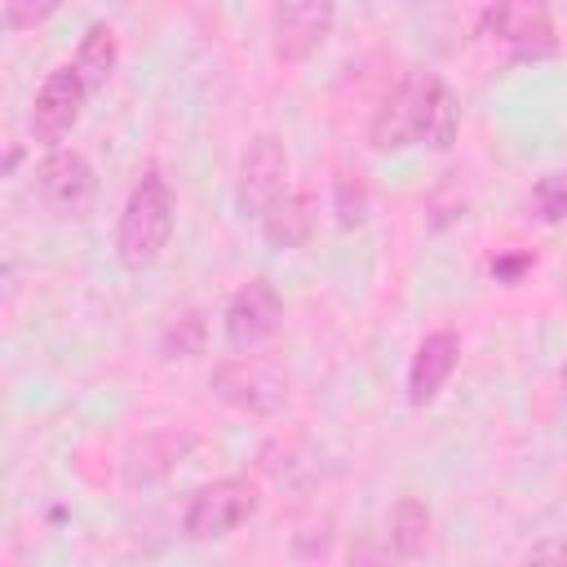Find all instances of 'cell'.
<instances>
[{"label":"cell","instance_id":"9","mask_svg":"<svg viewBox=\"0 0 567 567\" xmlns=\"http://www.w3.org/2000/svg\"><path fill=\"white\" fill-rule=\"evenodd\" d=\"M337 9L328 0H288L275 4L270 13V35H275V53L284 62H306L315 49H323V40L332 35Z\"/></svg>","mask_w":567,"mask_h":567},{"label":"cell","instance_id":"2","mask_svg":"<svg viewBox=\"0 0 567 567\" xmlns=\"http://www.w3.org/2000/svg\"><path fill=\"white\" fill-rule=\"evenodd\" d=\"M213 394L239 412H252V416H270L288 403V372L270 359H257V354H239L221 368H213Z\"/></svg>","mask_w":567,"mask_h":567},{"label":"cell","instance_id":"5","mask_svg":"<svg viewBox=\"0 0 567 567\" xmlns=\"http://www.w3.org/2000/svg\"><path fill=\"white\" fill-rule=\"evenodd\" d=\"M84 97H89V84L80 80V71L71 62L66 66H53L44 75V84L35 89V102H31V115H27L31 142H40L44 151H62L66 133L84 115Z\"/></svg>","mask_w":567,"mask_h":567},{"label":"cell","instance_id":"21","mask_svg":"<svg viewBox=\"0 0 567 567\" xmlns=\"http://www.w3.org/2000/svg\"><path fill=\"white\" fill-rule=\"evenodd\" d=\"M337 217H341V226H359L363 221V190L350 199V182H337Z\"/></svg>","mask_w":567,"mask_h":567},{"label":"cell","instance_id":"6","mask_svg":"<svg viewBox=\"0 0 567 567\" xmlns=\"http://www.w3.org/2000/svg\"><path fill=\"white\" fill-rule=\"evenodd\" d=\"M252 509H257V487H252L248 478H239V474L213 478V483H204V487L190 496V505H186V514H182V532H186L190 540H221V536H230L244 518H252Z\"/></svg>","mask_w":567,"mask_h":567},{"label":"cell","instance_id":"22","mask_svg":"<svg viewBox=\"0 0 567 567\" xmlns=\"http://www.w3.org/2000/svg\"><path fill=\"white\" fill-rule=\"evenodd\" d=\"M558 381H563V394H567V359H563V372H558Z\"/></svg>","mask_w":567,"mask_h":567},{"label":"cell","instance_id":"17","mask_svg":"<svg viewBox=\"0 0 567 567\" xmlns=\"http://www.w3.org/2000/svg\"><path fill=\"white\" fill-rule=\"evenodd\" d=\"M204 346V323L199 315H182L168 332H164V359H195Z\"/></svg>","mask_w":567,"mask_h":567},{"label":"cell","instance_id":"18","mask_svg":"<svg viewBox=\"0 0 567 567\" xmlns=\"http://www.w3.org/2000/svg\"><path fill=\"white\" fill-rule=\"evenodd\" d=\"M53 13H58V4H53V0H44V4L4 0V4H0V27H4V31H22V27H35V22L53 18Z\"/></svg>","mask_w":567,"mask_h":567},{"label":"cell","instance_id":"14","mask_svg":"<svg viewBox=\"0 0 567 567\" xmlns=\"http://www.w3.org/2000/svg\"><path fill=\"white\" fill-rule=\"evenodd\" d=\"M430 527H434L430 505L416 501V496H403L390 509V554L394 558H416L430 545Z\"/></svg>","mask_w":567,"mask_h":567},{"label":"cell","instance_id":"8","mask_svg":"<svg viewBox=\"0 0 567 567\" xmlns=\"http://www.w3.org/2000/svg\"><path fill=\"white\" fill-rule=\"evenodd\" d=\"M425 75L421 66L403 71V80L381 97V106L368 120V146L377 155H394L408 146H421V97H425Z\"/></svg>","mask_w":567,"mask_h":567},{"label":"cell","instance_id":"3","mask_svg":"<svg viewBox=\"0 0 567 567\" xmlns=\"http://www.w3.org/2000/svg\"><path fill=\"white\" fill-rule=\"evenodd\" d=\"M288 190V151L275 133H252L239 159V177H235V208L239 217L261 221L270 213V204Z\"/></svg>","mask_w":567,"mask_h":567},{"label":"cell","instance_id":"1","mask_svg":"<svg viewBox=\"0 0 567 567\" xmlns=\"http://www.w3.org/2000/svg\"><path fill=\"white\" fill-rule=\"evenodd\" d=\"M168 239H173V190L159 173H146L124 199L115 226V257L124 270H146L159 261Z\"/></svg>","mask_w":567,"mask_h":567},{"label":"cell","instance_id":"11","mask_svg":"<svg viewBox=\"0 0 567 567\" xmlns=\"http://www.w3.org/2000/svg\"><path fill=\"white\" fill-rule=\"evenodd\" d=\"M456 363H461V337H456L452 328L430 332V337L416 346L412 363H408V403H412V408H430V403L443 394V385L452 381Z\"/></svg>","mask_w":567,"mask_h":567},{"label":"cell","instance_id":"20","mask_svg":"<svg viewBox=\"0 0 567 567\" xmlns=\"http://www.w3.org/2000/svg\"><path fill=\"white\" fill-rule=\"evenodd\" d=\"M523 567H567V540H540Z\"/></svg>","mask_w":567,"mask_h":567},{"label":"cell","instance_id":"7","mask_svg":"<svg viewBox=\"0 0 567 567\" xmlns=\"http://www.w3.org/2000/svg\"><path fill=\"white\" fill-rule=\"evenodd\" d=\"M284 323V297L270 279H248L221 315V337L230 354H252L257 346H266Z\"/></svg>","mask_w":567,"mask_h":567},{"label":"cell","instance_id":"13","mask_svg":"<svg viewBox=\"0 0 567 567\" xmlns=\"http://www.w3.org/2000/svg\"><path fill=\"white\" fill-rule=\"evenodd\" d=\"M456 133H461L456 93L430 71V75H425V97H421V146H430V151H452Z\"/></svg>","mask_w":567,"mask_h":567},{"label":"cell","instance_id":"15","mask_svg":"<svg viewBox=\"0 0 567 567\" xmlns=\"http://www.w3.org/2000/svg\"><path fill=\"white\" fill-rule=\"evenodd\" d=\"M115 62H120V44H115V31L111 27H102V22H93L89 31H84V40H80V49H75V71H80V80L89 84V93L93 89H102L106 80H111V71H115Z\"/></svg>","mask_w":567,"mask_h":567},{"label":"cell","instance_id":"10","mask_svg":"<svg viewBox=\"0 0 567 567\" xmlns=\"http://www.w3.org/2000/svg\"><path fill=\"white\" fill-rule=\"evenodd\" d=\"M35 195L44 208L53 213H75L89 204L93 195V168L80 151H49L40 164H35V177H31Z\"/></svg>","mask_w":567,"mask_h":567},{"label":"cell","instance_id":"16","mask_svg":"<svg viewBox=\"0 0 567 567\" xmlns=\"http://www.w3.org/2000/svg\"><path fill=\"white\" fill-rule=\"evenodd\" d=\"M532 204H536V217L540 221H563L567 217V168L558 173H545L536 186H532Z\"/></svg>","mask_w":567,"mask_h":567},{"label":"cell","instance_id":"12","mask_svg":"<svg viewBox=\"0 0 567 567\" xmlns=\"http://www.w3.org/2000/svg\"><path fill=\"white\" fill-rule=\"evenodd\" d=\"M257 226H261V239H266L270 248H279V252L301 248V244L310 239V230H315V204H310L306 190H284Z\"/></svg>","mask_w":567,"mask_h":567},{"label":"cell","instance_id":"19","mask_svg":"<svg viewBox=\"0 0 567 567\" xmlns=\"http://www.w3.org/2000/svg\"><path fill=\"white\" fill-rule=\"evenodd\" d=\"M532 266H536V257H532V252H496V257H492V279L514 288Z\"/></svg>","mask_w":567,"mask_h":567},{"label":"cell","instance_id":"4","mask_svg":"<svg viewBox=\"0 0 567 567\" xmlns=\"http://www.w3.org/2000/svg\"><path fill=\"white\" fill-rule=\"evenodd\" d=\"M483 35H492L509 58L518 62H536V58H554L558 53V35H554V18L545 4H487L478 13Z\"/></svg>","mask_w":567,"mask_h":567}]
</instances>
